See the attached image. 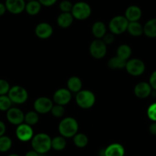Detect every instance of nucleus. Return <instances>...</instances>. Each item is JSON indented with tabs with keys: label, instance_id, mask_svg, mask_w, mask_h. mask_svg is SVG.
<instances>
[{
	"label": "nucleus",
	"instance_id": "obj_14",
	"mask_svg": "<svg viewBox=\"0 0 156 156\" xmlns=\"http://www.w3.org/2000/svg\"><path fill=\"white\" fill-rule=\"evenodd\" d=\"M36 36L41 39H47L53 34V28L47 22H41L37 24L34 30Z\"/></svg>",
	"mask_w": 156,
	"mask_h": 156
},
{
	"label": "nucleus",
	"instance_id": "obj_9",
	"mask_svg": "<svg viewBox=\"0 0 156 156\" xmlns=\"http://www.w3.org/2000/svg\"><path fill=\"white\" fill-rule=\"evenodd\" d=\"M53 106V101L45 97H38L34 103V109L35 112L41 114H45L51 112Z\"/></svg>",
	"mask_w": 156,
	"mask_h": 156
},
{
	"label": "nucleus",
	"instance_id": "obj_24",
	"mask_svg": "<svg viewBox=\"0 0 156 156\" xmlns=\"http://www.w3.org/2000/svg\"><path fill=\"white\" fill-rule=\"evenodd\" d=\"M127 61L119 58L118 56L112 57L108 61V66L111 69H122L126 67Z\"/></svg>",
	"mask_w": 156,
	"mask_h": 156
},
{
	"label": "nucleus",
	"instance_id": "obj_2",
	"mask_svg": "<svg viewBox=\"0 0 156 156\" xmlns=\"http://www.w3.org/2000/svg\"><path fill=\"white\" fill-rule=\"evenodd\" d=\"M78 129L77 121L73 117H66L60 122L58 126V131L64 138L73 137L77 133Z\"/></svg>",
	"mask_w": 156,
	"mask_h": 156
},
{
	"label": "nucleus",
	"instance_id": "obj_17",
	"mask_svg": "<svg viewBox=\"0 0 156 156\" xmlns=\"http://www.w3.org/2000/svg\"><path fill=\"white\" fill-rule=\"evenodd\" d=\"M103 154L104 156H124L125 148L121 144L112 143L106 147Z\"/></svg>",
	"mask_w": 156,
	"mask_h": 156
},
{
	"label": "nucleus",
	"instance_id": "obj_12",
	"mask_svg": "<svg viewBox=\"0 0 156 156\" xmlns=\"http://www.w3.org/2000/svg\"><path fill=\"white\" fill-rule=\"evenodd\" d=\"M6 118L10 123L19 126L23 123L25 120V114L17 107H11L6 112Z\"/></svg>",
	"mask_w": 156,
	"mask_h": 156
},
{
	"label": "nucleus",
	"instance_id": "obj_11",
	"mask_svg": "<svg viewBox=\"0 0 156 156\" xmlns=\"http://www.w3.org/2000/svg\"><path fill=\"white\" fill-rule=\"evenodd\" d=\"M71 92L66 88H60L57 90L53 96V100L55 104L65 106L71 100Z\"/></svg>",
	"mask_w": 156,
	"mask_h": 156
},
{
	"label": "nucleus",
	"instance_id": "obj_19",
	"mask_svg": "<svg viewBox=\"0 0 156 156\" xmlns=\"http://www.w3.org/2000/svg\"><path fill=\"white\" fill-rule=\"evenodd\" d=\"M143 33L148 37H156V19L148 20L143 26Z\"/></svg>",
	"mask_w": 156,
	"mask_h": 156
},
{
	"label": "nucleus",
	"instance_id": "obj_31",
	"mask_svg": "<svg viewBox=\"0 0 156 156\" xmlns=\"http://www.w3.org/2000/svg\"><path fill=\"white\" fill-rule=\"evenodd\" d=\"M52 115L55 117H57V118H61L65 113V109H64V106H61V105L55 104L54 105L53 107H52L51 110Z\"/></svg>",
	"mask_w": 156,
	"mask_h": 156
},
{
	"label": "nucleus",
	"instance_id": "obj_35",
	"mask_svg": "<svg viewBox=\"0 0 156 156\" xmlns=\"http://www.w3.org/2000/svg\"><path fill=\"white\" fill-rule=\"evenodd\" d=\"M115 34H113L112 33H106L103 37V41L105 44L107 45V44H111L115 40Z\"/></svg>",
	"mask_w": 156,
	"mask_h": 156
},
{
	"label": "nucleus",
	"instance_id": "obj_27",
	"mask_svg": "<svg viewBox=\"0 0 156 156\" xmlns=\"http://www.w3.org/2000/svg\"><path fill=\"white\" fill-rule=\"evenodd\" d=\"M73 143L78 148H84L88 144V138L83 133H76L73 136Z\"/></svg>",
	"mask_w": 156,
	"mask_h": 156
},
{
	"label": "nucleus",
	"instance_id": "obj_23",
	"mask_svg": "<svg viewBox=\"0 0 156 156\" xmlns=\"http://www.w3.org/2000/svg\"><path fill=\"white\" fill-rule=\"evenodd\" d=\"M127 31L132 36H134V37H139L142 34H144L143 26L139 22H129Z\"/></svg>",
	"mask_w": 156,
	"mask_h": 156
},
{
	"label": "nucleus",
	"instance_id": "obj_25",
	"mask_svg": "<svg viewBox=\"0 0 156 156\" xmlns=\"http://www.w3.org/2000/svg\"><path fill=\"white\" fill-rule=\"evenodd\" d=\"M132 55V48L127 44H122L119 46L116 51V56L127 61Z\"/></svg>",
	"mask_w": 156,
	"mask_h": 156
},
{
	"label": "nucleus",
	"instance_id": "obj_21",
	"mask_svg": "<svg viewBox=\"0 0 156 156\" xmlns=\"http://www.w3.org/2000/svg\"><path fill=\"white\" fill-rule=\"evenodd\" d=\"M92 33L97 39L103 38L106 34V27L103 22H96L92 26Z\"/></svg>",
	"mask_w": 156,
	"mask_h": 156
},
{
	"label": "nucleus",
	"instance_id": "obj_8",
	"mask_svg": "<svg viewBox=\"0 0 156 156\" xmlns=\"http://www.w3.org/2000/svg\"><path fill=\"white\" fill-rule=\"evenodd\" d=\"M107 52L106 44L101 39H96L90 45V53L95 59H101L104 58Z\"/></svg>",
	"mask_w": 156,
	"mask_h": 156
},
{
	"label": "nucleus",
	"instance_id": "obj_26",
	"mask_svg": "<svg viewBox=\"0 0 156 156\" xmlns=\"http://www.w3.org/2000/svg\"><path fill=\"white\" fill-rule=\"evenodd\" d=\"M67 145L65 138L61 136H56L51 139V148L56 151H62Z\"/></svg>",
	"mask_w": 156,
	"mask_h": 156
},
{
	"label": "nucleus",
	"instance_id": "obj_3",
	"mask_svg": "<svg viewBox=\"0 0 156 156\" xmlns=\"http://www.w3.org/2000/svg\"><path fill=\"white\" fill-rule=\"evenodd\" d=\"M76 103L82 109H90L96 102V97L94 93L88 90H81L76 93Z\"/></svg>",
	"mask_w": 156,
	"mask_h": 156
},
{
	"label": "nucleus",
	"instance_id": "obj_37",
	"mask_svg": "<svg viewBox=\"0 0 156 156\" xmlns=\"http://www.w3.org/2000/svg\"><path fill=\"white\" fill-rule=\"evenodd\" d=\"M57 1L58 0H38V2L41 4V5H44L46 7L51 6L54 4L56 3Z\"/></svg>",
	"mask_w": 156,
	"mask_h": 156
},
{
	"label": "nucleus",
	"instance_id": "obj_42",
	"mask_svg": "<svg viewBox=\"0 0 156 156\" xmlns=\"http://www.w3.org/2000/svg\"><path fill=\"white\" fill-rule=\"evenodd\" d=\"M9 156H19V154H9Z\"/></svg>",
	"mask_w": 156,
	"mask_h": 156
},
{
	"label": "nucleus",
	"instance_id": "obj_10",
	"mask_svg": "<svg viewBox=\"0 0 156 156\" xmlns=\"http://www.w3.org/2000/svg\"><path fill=\"white\" fill-rule=\"evenodd\" d=\"M16 134L18 139L22 142H28L34 136V132L31 126L27 123H22L16 128Z\"/></svg>",
	"mask_w": 156,
	"mask_h": 156
},
{
	"label": "nucleus",
	"instance_id": "obj_28",
	"mask_svg": "<svg viewBox=\"0 0 156 156\" xmlns=\"http://www.w3.org/2000/svg\"><path fill=\"white\" fill-rule=\"evenodd\" d=\"M25 123L29 126H34L39 121V115L38 113L35 111H30L26 114H25Z\"/></svg>",
	"mask_w": 156,
	"mask_h": 156
},
{
	"label": "nucleus",
	"instance_id": "obj_18",
	"mask_svg": "<svg viewBox=\"0 0 156 156\" xmlns=\"http://www.w3.org/2000/svg\"><path fill=\"white\" fill-rule=\"evenodd\" d=\"M73 17L71 12H61L57 19V23L61 28H67L72 25Z\"/></svg>",
	"mask_w": 156,
	"mask_h": 156
},
{
	"label": "nucleus",
	"instance_id": "obj_38",
	"mask_svg": "<svg viewBox=\"0 0 156 156\" xmlns=\"http://www.w3.org/2000/svg\"><path fill=\"white\" fill-rule=\"evenodd\" d=\"M148 131L153 136H156V122H153L148 127Z\"/></svg>",
	"mask_w": 156,
	"mask_h": 156
},
{
	"label": "nucleus",
	"instance_id": "obj_30",
	"mask_svg": "<svg viewBox=\"0 0 156 156\" xmlns=\"http://www.w3.org/2000/svg\"><path fill=\"white\" fill-rule=\"evenodd\" d=\"M12 103L9 96L2 95L0 96V110L1 111H8L12 107Z\"/></svg>",
	"mask_w": 156,
	"mask_h": 156
},
{
	"label": "nucleus",
	"instance_id": "obj_22",
	"mask_svg": "<svg viewBox=\"0 0 156 156\" xmlns=\"http://www.w3.org/2000/svg\"><path fill=\"white\" fill-rule=\"evenodd\" d=\"M41 9V4L38 2V0H32L28 1L25 5V11L30 16H36L40 12Z\"/></svg>",
	"mask_w": 156,
	"mask_h": 156
},
{
	"label": "nucleus",
	"instance_id": "obj_15",
	"mask_svg": "<svg viewBox=\"0 0 156 156\" xmlns=\"http://www.w3.org/2000/svg\"><path fill=\"white\" fill-rule=\"evenodd\" d=\"M152 93V88L150 86L149 83L147 82H140L135 86L134 94L138 98L145 99L149 97Z\"/></svg>",
	"mask_w": 156,
	"mask_h": 156
},
{
	"label": "nucleus",
	"instance_id": "obj_39",
	"mask_svg": "<svg viewBox=\"0 0 156 156\" xmlns=\"http://www.w3.org/2000/svg\"><path fill=\"white\" fill-rule=\"evenodd\" d=\"M5 131H6V126H5V124L2 121H0V137L5 135Z\"/></svg>",
	"mask_w": 156,
	"mask_h": 156
},
{
	"label": "nucleus",
	"instance_id": "obj_6",
	"mask_svg": "<svg viewBox=\"0 0 156 156\" xmlns=\"http://www.w3.org/2000/svg\"><path fill=\"white\" fill-rule=\"evenodd\" d=\"M8 96L11 101L16 104H23L28 98V91L21 86H13L10 88Z\"/></svg>",
	"mask_w": 156,
	"mask_h": 156
},
{
	"label": "nucleus",
	"instance_id": "obj_41",
	"mask_svg": "<svg viewBox=\"0 0 156 156\" xmlns=\"http://www.w3.org/2000/svg\"><path fill=\"white\" fill-rule=\"evenodd\" d=\"M25 156H40V154H38L34 150H31V151H28Z\"/></svg>",
	"mask_w": 156,
	"mask_h": 156
},
{
	"label": "nucleus",
	"instance_id": "obj_29",
	"mask_svg": "<svg viewBox=\"0 0 156 156\" xmlns=\"http://www.w3.org/2000/svg\"><path fill=\"white\" fill-rule=\"evenodd\" d=\"M12 145V141L9 136H2L0 137V151L5 152L11 148Z\"/></svg>",
	"mask_w": 156,
	"mask_h": 156
},
{
	"label": "nucleus",
	"instance_id": "obj_5",
	"mask_svg": "<svg viewBox=\"0 0 156 156\" xmlns=\"http://www.w3.org/2000/svg\"><path fill=\"white\" fill-rule=\"evenodd\" d=\"M129 21L123 16H117L112 18L109 23V28L113 34H120L127 31Z\"/></svg>",
	"mask_w": 156,
	"mask_h": 156
},
{
	"label": "nucleus",
	"instance_id": "obj_40",
	"mask_svg": "<svg viewBox=\"0 0 156 156\" xmlns=\"http://www.w3.org/2000/svg\"><path fill=\"white\" fill-rule=\"evenodd\" d=\"M7 11L6 7H5V4L0 2V16H2Z\"/></svg>",
	"mask_w": 156,
	"mask_h": 156
},
{
	"label": "nucleus",
	"instance_id": "obj_43",
	"mask_svg": "<svg viewBox=\"0 0 156 156\" xmlns=\"http://www.w3.org/2000/svg\"><path fill=\"white\" fill-rule=\"evenodd\" d=\"M28 1H32V0H28Z\"/></svg>",
	"mask_w": 156,
	"mask_h": 156
},
{
	"label": "nucleus",
	"instance_id": "obj_33",
	"mask_svg": "<svg viewBox=\"0 0 156 156\" xmlns=\"http://www.w3.org/2000/svg\"><path fill=\"white\" fill-rule=\"evenodd\" d=\"M10 85L7 80L0 79V96L6 95L10 90Z\"/></svg>",
	"mask_w": 156,
	"mask_h": 156
},
{
	"label": "nucleus",
	"instance_id": "obj_36",
	"mask_svg": "<svg viewBox=\"0 0 156 156\" xmlns=\"http://www.w3.org/2000/svg\"><path fill=\"white\" fill-rule=\"evenodd\" d=\"M149 84L152 90L156 91V70L152 72L149 78Z\"/></svg>",
	"mask_w": 156,
	"mask_h": 156
},
{
	"label": "nucleus",
	"instance_id": "obj_13",
	"mask_svg": "<svg viewBox=\"0 0 156 156\" xmlns=\"http://www.w3.org/2000/svg\"><path fill=\"white\" fill-rule=\"evenodd\" d=\"M5 7L7 11L14 15L22 13L25 9V0H5Z\"/></svg>",
	"mask_w": 156,
	"mask_h": 156
},
{
	"label": "nucleus",
	"instance_id": "obj_1",
	"mask_svg": "<svg viewBox=\"0 0 156 156\" xmlns=\"http://www.w3.org/2000/svg\"><path fill=\"white\" fill-rule=\"evenodd\" d=\"M31 146L38 154H45L51 148V139L46 133H37L31 139Z\"/></svg>",
	"mask_w": 156,
	"mask_h": 156
},
{
	"label": "nucleus",
	"instance_id": "obj_20",
	"mask_svg": "<svg viewBox=\"0 0 156 156\" xmlns=\"http://www.w3.org/2000/svg\"><path fill=\"white\" fill-rule=\"evenodd\" d=\"M67 89L71 93H78L82 89V81L80 77L73 76L67 80Z\"/></svg>",
	"mask_w": 156,
	"mask_h": 156
},
{
	"label": "nucleus",
	"instance_id": "obj_32",
	"mask_svg": "<svg viewBox=\"0 0 156 156\" xmlns=\"http://www.w3.org/2000/svg\"><path fill=\"white\" fill-rule=\"evenodd\" d=\"M73 4L68 0H63L59 5V8L62 12H71Z\"/></svg>",
	"mask_w": 156,
	"mask_h": 156
},
{
	"label": "nucleus",
	"instance_id": "obj_34",
	"mask_svg": "<svg viewBox=\"0 0 156 156\" xmlns=\"http://www.w3.org/2000/svg\"><path fill=\"white\" fill-rule=\"evenodd\" d=\"M147 115L153 122H156V103H152L147 109Z\"/></svg>",
	"mask_w": 156,
	"mask_h": 156
},
{
	"label": "nucleus",
	"instance_id": "obj_16",
	"mask_svg": "<svg viewBox=\"0 0 156 156\" xmlns=\"http://www.w3.org/2000/svg\"><path fill=\"white\" fill-rule=\"evenodd\" d=\"M142 15V9L137 5H130L125 12V17L129 22H138L141 19Z\"/></svg>",
	"mask_w": 156,
	"mask_h": 156
},
{
	"label": "nucleus",
	"instance_id": "obj_7",
	"mask_svg": "<svg viewBox=\"0 0 156 156\" xmlns=\"http://www.w3.org/2000/svg\"><path fill=\"white\" fill-rule=\"evenodd\" d=\"M125 68L130 75L137 76H140L145 72V65L142 60L133 58L127 61Z\"/></svg>",
	"mask_w": 156,
	"mask_h": 156
},
{
	"label": "nucleus",
	"instance_id": "obj_4",
	"mask_svg": "<svg viewBox=\"0 0 156 156\" xmlns=\"http://www.w3.org/2000/svg\"><path fill=\"white\" fill-rule=\"evenodd\" d=\"M92 10L90 5L85 2H78L73 4L71 14L73 19L77 20H85L90 16Z\"/></svg>",
	"mask_w": 156,
	"mask_h": 156
}]
</instances>
